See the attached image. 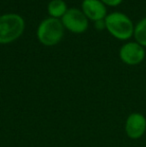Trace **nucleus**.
<instances>
[{"instance_id": "1a4fd4ad", "label": "nucleus", "mask_w": 146, "mask_h": 147, "mask_svg": "<svg viewBox=\"0 0 146 147\" xmlns=\"http://www.w3.org/2000/svg\"><path fill=\"white\" fill-rule=\"evenodd\" d=\"M134 35L136 42L143 47H146V17L141 19L134 27Z\"/></svg>"}, {"instance_id": "f257e3e1", "label": "nucleus", "mask_w": 146, "mask_h": 147, "mask_svg": "<svg viewBox=\"0 0 146 147\" xmlns=\"http://www.w3.org/2000/svg\"><path fill=\"white\" fill-rule=\"evenodd\" d=\"M107 30L117 39L127 40L134 33V25L131 19L122 12H112L105 17Z\"/></svg>"}, {"instance_id": "0eeeda50", "label": "nucleus", "mask_w": 146, "mask_h": 147, "mask_svg": "<svg viewBox=\"0 0 146 147\" xmlns=\"http://www.w3.org/2000/svg\"><path fill=\"white\" fill-rule=\"evenodd\" d=\"M82 9L83 13L86 17L90 18L92 20H102L106 17V7L104 3L100 0H83L82 2Z\"/></svg>"}, {"instance_id": "9b49d317", "label": "nucleus", "mask_w": 146, "mask_h": 147, "mask_svg": "<svg viewBox=\"0 0 146 147\" xmlns=\"http://www.w3.org/2000/svg\"><path fill=\"white\" fill-rule=\"evenodd\" d=\"M96 28L97 29H102L103 27H106L105 26V21H102V20H98V21H96Z\"/></svg>"}, {"instance_id": "9d476101", "label": "nucleus", "mask_w": 146, "mask_h": 147, "mask_svg": "<svg viewBox=\"0 0 146 147\" xmlns=\"http://www.w3.org/2000/svg\"><path fill=\"white\" fill-rule=\"evenodd\" d=\"M104 4H107L109 6H116L122 2V0H101Z\"/></svg>"}, {"instance_id": "f03ea898", "label": "nucleus", "mask_w": 146, "mask_h": 147, "mask_svg": "<svg viewBox=\"0 0 146 147\" xmlns=\"http://www.w3.org/2000/svg\"><path fill=\"white\" fill-rule=\"evenodd\" d=\"M25 27L23 18L18 14H4L0 16V43L5 44L17 39Z\"/></svg>"}, {"instance_id": "423d86ee", "label": "nucleus", "mask_w": 146, "mask_h": 147, "mask_svg": "<svg viewBox=\"0 0 146 147\" xmlns=\"http://www.w3.org/2000/svg\"><path fill=\"white\" fill-rule=\"evenodd\" d=\"M146 131V117L139 112L131 113L125 122V132L131 139H139Z\"/></svg>"}, {"instance_id": "39448f33", "label": "nucleus", "mask_w": 146, "mask_h": 147, "mask_svg": "<svg viewBox=\"0 0 146 147\" xmlns=\"http://www.w3.org/2000/svg\"><path fill=\"white\" fill-rule=\"evenodd\" d=\"M62 24L68 30L74 33H82L88 27L87 17L80 10L72 8L66 11L62 16Z\"/></svg>"}, {"instance_id": "6e6552de", "label": "nucleus", "mask_w": 146, "mask_h": 147, "mask_svg": "<svg viewBox=\"0 0 146 147\" xmlns=\"http://www.w3.org/2000/svg\"><path fill=\"white\" fill-rule=\"evenodd\" d=\"M67 11L66 3L63 0H52L48 4V12L53 18L63 16Z\"/></svg>"}, {"instance_id": "7ed1b4c3", "label": "nucleus", "mask_w": 146, "mask_h": 147, "mask_svg": "<svg viewBox=\"0 0 146 147\" xmlns=\"http://www.w3.org/2000/svg\"><path fill=\"white\" fill-rule=\"evenodd\" d=\"M37 37L42 44L52 46L59 42L63 37V24L57 18L44 19L37 29Z\"/></svg>"}, {"instance_id": "20e7f679", "label": "nucleus", "mask_w": 146, "mask_h": 147, "mask_svg": "<svg viewBox=\"0 0 146 147\" xmlns=\"http://www.w3.org/2000/svg\"><path fill=\"white\" fill-rule=\"evenodd\" d=\"M120 59L128 65H137L145 58V49L138 42H127L119 50Z\"/></svg>"}]
</instances>
